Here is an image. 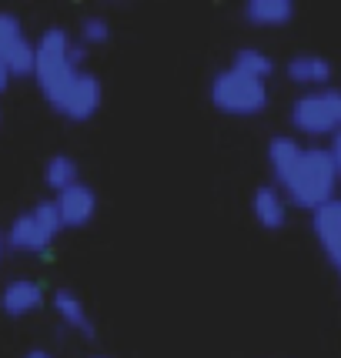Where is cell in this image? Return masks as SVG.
Wrapping results in <instances>:
<instances>
[{"mask_svg": "<svg viewBox=\"0 0 341 358\" xmlns=\"http://www.w3.org/2000/svg\"><path fill=\"white\" fill-rule=\"evenodd\" d=\"M7 84H10V74H7V67L0 64V94L7 91Z\"/></svg>", "mask_w": 341, "mask_h": 358, "instance_id": "obj_18", "label": "cell"}, {"mask_svg": "<svg viewBox=\"0 0 341 358\" xmlns=\"http://www.w3.org/2000/svg\"><path fill=\"white\" fill-rule=\"evenodd\" d=\"M54 208H57V215H61L64 228H84V224H91V218L97 215V194H94V187L78 181V185L64 187L61 194L54 198Z\"/></svg>", "mask_w": 341, "mask_h": 358, "instance_id": "obj_8", "label": "cell"}, {"mask_svg": "<svg viewBox=\"0 0 341 358\" xmlns=\"http://www.w3.org/2000/svg\"><path fill=\"white\" fill-rule=\"evenodd\" d=\"M44 181H47V187H54L57 194H61L64 187L78 185V181H80L78 161H74L71 155H54V157H47V164H44Z\"/></svg>", "mask_w": 341, "mask_h": 358, "instance_id": "obj_14", "label": "cell"}, {"mask_svg": "<svg viewBox=\"0 0 341 358\" xmlns=\"http://www.w3.org/2000/svg\"><path fill=\"white\" fill-rule=\"evenodd\" d=\"M234 71H241V74H248V78H258L268 84V78L275 74V61L264 54L261 47H241L238 54H234L231 61Z\"/></svg>", "mask_w": 341, "mask_h": 358, "instance_id": "obj_15", "label": "cell"}, {"mask_svg": "<svg viewBox=\"0 0 341 358\" xmlns=\"http://www.w3.org/2000/svg\"><path fill=\"white\" fill-rule=\"evenodd\" d=\"M208 97L221 114H231V117H254L268 108V84L258 78H248L234 67H224L211 78Z\"/></svg>", "mask_w": 341, "mask_h": 358, "instance_id": "obj_3", "label": "cell"}, {"mask_svg": "<svg viewBox=\"0 0 341 358\" xmlns=\"http://www.w3.org/2000/svg\"><path fill=\"white\" fill-rule=\"evenodd\" d=\"M3 248H7V245H3V231H0V258H3Z\"/></svg>", "mask_w": 341, "mask_h": 358, "instance_id": "obj_20", "label": "cell"}, {"mask_svg": "<svg viewBox=\"0 0 341 358\" xmlns=\"http://www.w3.org/2000/svg\"><path fill=\"white\" fill-rule=\"evenodd\" d=\"M78 34H80V44H84V47L108 44V41H110V24L101 14H87L84 20H80Z\"/></svg>", "mask_w": 341, "mask_h": 358, "instance_id": "obj_16", "label": "cell"}, {"mask_svg": "<svg viewBox=\"0 0 341 358\" xmlns=\"http://www.w3.org/2000/svg\"><path fill=\"white\" fill-rule=\"evenodd\" d=\"M71 50H74V41H71V34L64 31V27H47V31L34 41V74L31 78L37 80L44 101H50V97L71 80V74L80 71L78 64L71 61Z\"/></svg>", "mask_w": 341, "mask_h": 358, "instance_id": "obj_2", "label": "cell"}, {"mask_svg": "<svg viewBox=\"0 0 341 358\" xmlns=\"http://www.w3.org/2000/svg\"><path fill=\"white\" fill-rule=\"evenodd\" d=\"M328 155H331V161H335V171H338V181H341V131L331 138V144H328Z\"/></svg>", "mask_w": 341, "mask_h": 358, "instance_id": "obj_17", "label": "cell"}, {"mask_svg": "<svg viewBox=\"0 0 341 358\" xmlns=\"http://www.w3.org/2000/svg\"><path fill=\"white\" fill-rule=\"evenodd\" d=\"M91 358H108V355H91Z\"/></svg>", "mask_w": 341, "mask_h": 358, "instance_id": "obj_22", "label": "cell"}, {"mask_svg": "<svg viewBox=\"0 0 341 358\" xmlns=\"http://www.w3.org/2000/svg\"><path fill=\"white\" fill-rule=\"evenodd\" d=\"M24 358H54L50 352H44V348H34V352H27Z\"/></svg>", "mask_w": 341, "mask_h": 358, "instance_id": "obj_19", "label": "cell"}, {"mask_svg": "<svg viewBox=\"0 0 341 358\" xmlns=\"http://www.w3.org/2000/svg\"><path fill=\"white\" fill-rule=\"evenodd\" d=\"M50 308L57 312V318H61L67 328L80 331L84 338H94V322H91V315H87V308H84V298H80L78 292L57 288L54 298H50Z\"/></svg>", "mask_w": 341, "mask_h": 358, "instance_id": "obj_12", "label": "cell"}, {"mask_svg": "<svg viewBox=\"0 0 341 358\" xmlns=\"http://www.w3.org/2000/svg\"><path fill=\"white\" fill-rule=\"evenodd\" d=\"M0 64L7 67L10 78L34 74V41L10 10H0Z\"/></svg>", "mask_w": 341, "mask_h": 358, "instance_id": "obj_7", "label": "cell"}, {"mask_svg": "<svg viewBox=\"0 0 341 358\" xmlns=\"http://www.w3.org/2000/svg\"><path fill=\"white\" fill-rule=\"evenodd\" d=\"M0 124H3V110H0Z\"/></svg>", "mask_w": 341, "mask_h": 358, "instance_id": "obj_21", "label": "cell"}, {"mask_svg": "<svg viewBox=\"0 0 341 358\" xmlns=\"http://www.w3.org/2000/svg\"><path fill=\"white\" fill-rule=\"evenodd\" d=\"M291 127L305 138H335L341 131V91L321 87L301 94L291 104Z\"/></svg>", "mask_w": 341, "mask_h": 358, "instance_id": "obj_5", "label": "cell"}, {"mask_svg": "<svg viewBox=\"0 0 341 358\" xmlns=\"http://www.w3.org/2000/svg\"><path fill=\"white\" fill-rule=\"evenodd\" d=\"M44 288L34 278H14L7 281V288L0 292V308L10 318H27V315L44 308Z\"/></svg>", "mask_w": 341, "mask_h": 358, "instance_id": "obj_10", "label": "cell"}, {"mask_svg": "<svg viewBox=\"0 0 341 358\" xmlns=\"http://www.w3.org/2000/svg\"><path fill=\"white\" fill-rule=\"evenodd\" d=\"M47 104L57 110L61 117H67V121L84 124V121H91L94 114L101 110V104H104V87H101L97 74H91V71L80 67V71L71 74V80H67Z\"/></svg>", "mask_w": 341, "mask_h": 358, "instance_id": "obj_6", "label": "cell"}, {"mask_svg": "<svg viewBox=\"0 0 341 358\" xmlns=\"http://www.w3.org/2000/svg\"><path fill=\"white\" fill-rule=\"evenodd\" d=\"M284 74H288V80H291V84H298V87L321 91V87H328V84H331V78H335V67H331V61H328V57H321V54H295L291 61L284 64Z\"/></svg>", "mask_w": 341, "mask_h": 358, "instance_id": "obj_9", "label": "cell"}, {"mask_svg": "<svg viewBox=\"0 0 341 358\" xmlns=\"http://www.w3.org/2000/svg\"><path fill=\"white\" fill-rule=\"evenodd\" d=\"M61 231H64V224H61V215H57L54 201H37L31 211L17 215L7 224L3 245L10 251H17V255H44L57 241Z\"/></svg>", "mask_w": 341, "mask_h": 358, "instance_id": "obj_4", "label": "cell"}, {"mask_svg": "<svg viewBox=\"0 0 341 358\" xmlns=\"http://www.w3.org/2000/svg\"><path fill=\"white\" fill-rule=\"evenodd\" d=\"M245 20L254 27H284L295 20V3L291 0H248L245 3Z\"/></svg>", "mask_w": 341, "mask_h": 358, "instance_id": "obj_13", "label": "cell"}, {"mask_svg": "<svg viewBox=\"0 0 341 358\" xmlns=\"http://www.w3.org/2000/svg\"><path fill=\"white\" fill-rule=\"evenodd\" d=\"M268 168L284 201L301 211H318L338 198V171L328 148H305L291 134H275L268 141Z\"/></svg>", "mask_w": 341, "mask_h": 358, "instance_id": "obj_1", "label": "cell"}, {"mask_svg": "<svg viewBox=\"0 0 341 358\" xmlns=\"http://www.w3.org/2000/svg\"><path fill=\"white\" fill-rule=\"evenodd\" d=\"M251 215L264 231H281L288 224V201L275 185H261L251 194Z\"/></svg>", "mask_w": 341, "mask_h": 358, "instance_id": "obj_11", "label": "cell"}]
</instances>
